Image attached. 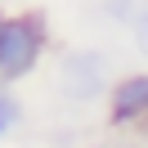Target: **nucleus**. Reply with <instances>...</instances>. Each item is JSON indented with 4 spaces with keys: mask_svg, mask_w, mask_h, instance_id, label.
Wrapping results in <instances>:
<instances>
[{
    "mask_svg": "<svg viewBox=\"0 0 148 148\" xmlns=\"http://www.w3.org/2000/svg\"><path fill=\"white\" fill-rule=\"evenodd\" d=\"M18 117H23V112H18V103H14L9 94L0 90V135H9V130L18 126Z\"/></svg>",
    "mask_w": 148,
    "mask_h": 148,
    "instance_id": "nucleus-5",
    "label": "nucleus"
},
{
    "mask_svg": "<svg viewBox=\"0 0 148 148\" xmlns=\"http://www.w3.org/2000/svg\"><path fill=\"white\" fill-rule=\"evenodd\" d=\"M99 148H144V144H126V139H108V144H99Z\"/></svg>",
    "mask_w": 148,
    "mask_h": 148,
    "instance_id": "nucleus-6",
    "label": "nucleus"
},
{
    "mask_svg": "<svg viewBox=\"0 0 148 148\" xmlns=\"http://www.w3.org/2000/svg\"><path fill=\"white\" fill-rule=\"evenodd\" d=\"M148 117V72H130L108 94V121L112 126H135Z\"/></svg>",
    "mask_w": 148,
    "mask_h": 148,
    "instance_id": "nucleus-3",
    "label": "nucleus"
},
{
    "mask_svg": "<svg viewBox=\"0 0 148 148\" xmlns=\"http://www.w3.org/2000/svg\"><path fill=\"white\" fill-rule=\"evenodd\" d=\"M108 14L135 32V45L148 54V0H108Z\"/></svg>",
    "mask_w": 148,
    "mask_h": 148,
    "instance_id": "nucleus-4",
    "label": "nucleus"
},
{
    "mask_svg": "<svg viewBox=\"0 0 148 148\" xmlns=\"http://www.w3.org/2000/svg\"><path fill=\"white\" fill-rule=\"evenodd\" d=\"M40 49H45V18L40 14L5 18V32H0V81H23L40 63Z\"/></svg>",
    "mask_w": 148,
    "mask_h": 148,
    "instance_id": "nucleus-1",
    "label": "nucleus"
},
{
    "mask_svg": "<svg viewBox=\"0 0 148 148\" xmlns=\"http://www.w3.org/2000/svg\"><path fill=\"white\" fill-rule=\"evenodd\" d=\"M144 139H148V117H144Z\"/></svg>",
    "mask_w": 148,
    "mask_h": 148,
    "instance_id": "nucleus-7",
    "label": "nucleus"
},
{
    "mask_svg": "<svg viewBox=\"0 0 148 148\" xmlns=\"http://www.w3.org/2000/svg\"><path fill=\"white\" fill-rule=\"evenodd\" d=\"M58 85H63L67 99L76 103H90L103 94V85H108V67H103V54H94V49H81V54H67L63 67H58Z\"/></svg>",
    "mask_w": 148,
    "mask_h": 148,
    "instance_id": "nucleus-2",
    "label": "nucleus"
},
{
    "mask_svg": "<svg viewBox=\"0 0 148 148\" xmlns=\"http://www.w3.org/2000/svg\"><path fill=\"white\" fill-rule=\"evenodd\" d=\"M0 32H5V14H0Z\"/></svg>",
    "mask_w": 148,
    "mask_h": 148,
    "instance_id": "nucleus-8",
    "label": "nucleus"
}]
</instances>
